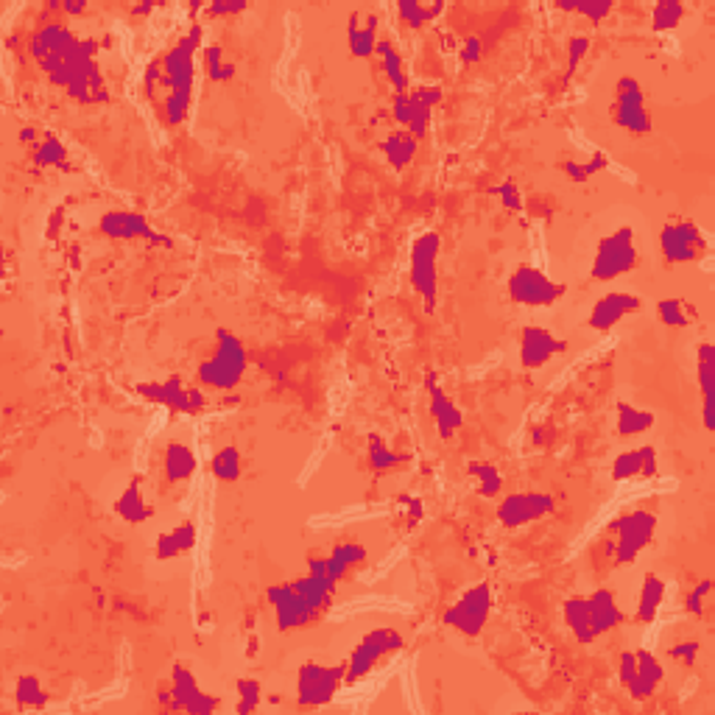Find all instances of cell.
<instances>
[{
	"label": "cell",
	"instance_id": "obj_1",
	"mask_svg": "<svg viewBox=\"0 0 715 715\" xmlns=\"http://www.w3.org/2000/svg\"><path fill=\"white\" fill-rule=\"evenodd\" d=\"M28 54L42 76L76 104L93 107L109 101L107 79L98 65V42L93 37H79L65 23L48 20L31 34Z\"/></svg>",
	"mask_w": 715,
	"mask_h": 715
},
{
	"label": "cell",
	"instance_id": "obj_2",
	"mask_svg": "<svg viewBox=\"0 0 715 715\" xmlns=\"http://www.w3.org/2000/svg\"><path fill=\"white\" fill-rule=\"evenodd\" d=\"M204 26L193 23L188 34L154 56L143 73V93L149 98L154 115L168 129H179L188 121L193 107V90H196V56L204 45Z\"/></svg>",
	"mask_w": 715,
	"mask_h": 715
},
{
	"label": "cell",
	"instance_id": "obj_3",
	"mask_svg": "<svg viewBox=\"0 0 715 715\" xmlns=\"http://www.w3.org/2000/svg\"><path fill=\"white\" fill-rule=\"evenodd\" d=\"M246 369H249V352H246V344L241 341V336H235L232 330L218 327L216 344H213L210 355L196 369V380L204 389L232 392V389L241 386Z\"/></svg>",
	"mask_w": 715,
	"mask_h": 715
},
{
	"label": "cell",
	"instance_id": "obj_4",
	"mask_svg": "<svg viewBox=\"0 0 715 715\" xmlns=\"http://www.w3.org/2000/svg\"><path fill=\"white\" fill-rule=\"evenodd\" d=\"M405 648V637L392 629V626H378L372 632H366L355 646H352L350 657L344 662V682L347 685H358L364 682L366 676L378 668L380 662H386L394 654H400Z\"/></svg>",
	"mask_w": 715,
	"mask_h": 715
},
{
	"label": "cell",
	"instance_id": "obj_5",
	"mask_svg": "<svg viewBox=\"0 0 715 715\" xmlns=\"http://www.w3.org/2000/svg\"><path fill=\"white\" fill-rule=\"evenodd\" d=\"M612 559L615 565H635L640 554L651 548L657 534V514L651 509H632L623 512L612 526Z\"/></svg>",
	"mask_w": 715,
	"mask_h": 715
},
{
	"label": "cell",
	"instance_id": "obj_6",
	"mask_svg": "<svg viewBox=\"0 0 715 715\" xmlns=\"http://www.w3.org/2000/svg\"><path fill=\"white\" fill-rule=\"evenodd\" d=\"M637 260H640V252H637L635 230L629 224H623L598 241L590 274H593L595 283H612L623 274L635 271Z\"/></svg>",
	"mask_w": 715,
	"mask_h": 715
},
{
	"label": "cell",
	"instance_id": "obj_7",
	"mask_svg": "<svg viewBox=\"0 0 715 715\" xmlns=\"http://www.w3.org/2000/svg\"><path fill=\"white\" fill-rule=\"evenodd\" d=\"M439 255H442V235L439 232H422L411 243V257H408V280L417 291L425 308H436L439 297Z\"/></svg>",
	"mask_w": 715,
	"mask_h": 715
},
{
	"label": "cell",
	"instance_id": "obj_8",
	"mask_svg": "<svg viewBox=\"0 0 715 715\" xmlns=\"http://www.w3.org/2000/svg\"><path fill=\"white\" fill-rule=\"evenodd\" d=\"M160 707L168 713H190V715H213L221 707V699L207 693L199 685L185 662H176L171 668V682L168 690L160 693Z\"/></svg>",
	"mask_w": 715,
	"mask_h": 715
},
{
	"label": "cell",
	"instance_id": "obj_9",
	"mask_svg": "<svg viewBox=\"0 0 715 715\" xmlns=\"http://www.w3.org/2000/svg\"><path fill=\"white\" fill-rule=\"evenodd\" d=\"M657 243H660V255L665 266L699 263L710 255V235L688 218L662 224Z\"/></svg>",
	"mask_w": 715,
	"mask_h": 715
},
{
	"label": "cell",
	"instance_id": "obj_10",
	"mask_svg": "<svg viewBox=\"0 0 715 715\" xmlns=\"http://www.w3.org/2000/svg\"><path fill=\"white\" fill-rule=\"evenodd\" d=\"M506 291H509V299L520 308H554L556 302L565 299L567 285L551 280L545 271L531 263H520L512 271Z\"/></svg>",
	"mask_w": 715,
	"mask_h": 715
},
{
	"label": "cell",
	"instance_id": "obj_11",
	"mask_svg": "<svg viewBox=\"0 0 715 715\" xmlns=\"http://www.w3.org/2000/svg\"><path fill=\"white\" fill-rule=\"evenodd\" d=\"M442 98H445V90L439 84H419V87H411L408 93H394V121L403 126V132L422 140L431 132L433 109L442 104Z\"/></svg>",
	"mask_w": 715,
	"mask_h": 715
},
{
	"label": "cell",
	"instance_id": "obj_12",
	"mask_svg": "<svg viewBox=\"0 0 715 715\" xmlns=\"http://www.w3.org/2000/svg\"><path fill=\"white\" fill-rule=\"evenodd\" d=\"M492 604H495L492 587L486 581H478V584H473L470 590H464L445 609L442 623H445L447 629H453V632H459L464 637H478L486 629V623H489Z\"/></svg>",
	"mask_w": 715,
	"mask_h": 715
},
{
	"label": "cell",
	"instance_id": "obj_13",
	"mask_svg": "<svg viewBox=\"0 0 715 715\" xmlns=\"http://www.w3.org/2000/svg\"><path fill=\"white\" fill-rule=\"evenodd\" d=\"M344 665H324V662H302L297 671V704L302 710H319L336 699L344 688Z\"/></svg>",
	"mask_w": 715,
	"mask_h": 715
},
{
	"label": "cell",
	"instance_id": "obj_14",
	"mask_svg": "<svg viewBox=\"0 0 715 715\" xmlns=\"http://www.w3.org/2000/svg\"><path fill=\"white\" fill-rule=\"evenodd\" d=\"M135 394H140L149 403L174 411V414H182V417H193L207 408V397L202 389L188 386L182 375H171L165 380H140L135 383Z\"/></svg>",
	"mask_w": 715,
	"mask_h": 715
},
{
	"label": "cell",
	"instance_id": "obj_15",
	"mask_svg": "<svg viewBox=\"0 0 715 715\" xmlns=\"http://www.w3.org/2000/svg\"><path fill=\"white\" fill-rule=\"evenodd\" d=\"M612 121L618 129L632 137H646L654 129L651 112H648L646 90L635 76H621L615 81V101H612Z\"/></svg>",
	"mask_w": 715,
	"mask_h": 715
},
{
	"label": "cell",
	"instance_id": "obj_16",
	"mask_svg": "<svg viewBox=\"0 0 715 715\" xmlns=\"http://www.w3.org/2000/svg\"><path fill=\"white\" fill-rule=\"evenodd\" d=\"M618 679H621L623 690H626L635 702H643V699H651V696L657 693L662 679H665V668H662V662L657 660L654 651L635 648V651H623L621 654V660H618Z\"/></svg>",
	"mask_w": 715,
	"mask_h": 715
},
{
	"label": "cell",
	"instance_id": "obj_17",
	"mask_svg": "<svg viewBox=\"0 0 715 715\" xmlns=\"http://www.w3.org/2000/svg\"><path fill=\"white\" fill-rule=\"evenodd\" d=\"M266 598L274 609V621H277L280 632H299V629H308L322 618V612L311 607L305 601V595L299 593L291 581L288 584H271L266 590Z\"/></svg>",
	"mask_w": 715,
	"mask_h": 715
},
{
	"label": "cell",
	"instance_id": "obj_18",
	"mask_svg": "<svg viewBox=\"0 0 715 715\" xmlns=\"http://www.w3.org/2000/svg\"><path fill=\"white\" fill-rule=\"evenodd\" d=\"M98 232L107 238V241H146V243H160L165 249L174 246V238L162 235L160 230H154L149 218L135 210H107L104 216L98 218Z\"/></svg>",
	"mask_w": 715,
	"mask_h": 715
},
{
	"label": "cell",
	"instance_id": "obj_19",
	"mask_svg": "<svg viewBox=\"0 0 715 715\" xmlns=\"http://www.w3.org/2000/svg\"><path fill=\"white\" fill-rule=\"evenodd\" d=\"M556 509V500L548 492H512L500 500L495 517L503 528H526L531 523H540L545 517H551Z\"/></svg>",
	"mask_w": 715,
	"mask_h": 715
},
{
	"label": "cell",
	"instance_id": "obj_20",
	"mask_svg": "<svg viewBox=\"0 0 715 715\" xmlns=\"http://www.w3.org/2000/svg\"><path fill=\"white\" fill-rule=\"evenodd\" d=\"M520 344V366L526 372H537L542 366H548L556 355L567 352V341L559 338L554 330L540 327V324H526L517 336Z\"/></svg>",
	"mask_w": 715,
	"mask_h": 715
},
{
	"label": "cell",
	"instance_id": "obj_21",
	"mask_svg": "<svg viewBox=\"0 0 715 715\" xmlns=\"http://www.w3.org/2000/svg\"><path fill=\"white\" fill-rule=\"evenodd\" d=\"M643 308V299L632 294V291H609L601 299H595V305L590 308L587 316V327L595 333H609L618 324Z\"/></svg>",
	"mask_w": 715,
	"mask_h": 715
},
{
	"label": "cell",
	"instance_id": "obj_22",
	"mask_svg": "<svg viewBox=\"0 0 715 715\" xmlns=\"http://www.w3.org/2000/svg\"><path fill=\"white\" fill-rule=\"evenodd\" d=\"M369 551L364 542H338L336 548L324 559H308V570L311 573H322L330 581H344L350 573H355L358 567L366 565Z\"/></svg>",
	"mask_w": 715,
	"mask_h": 715
},
{
	"label": "cell",
	"instance_id": "obj_23",
	"mask_svg": "<svg viewBox=\"0 0 715 715\" xmlns=\"http://www.w3.org/2000/svg\"><path fill=\"white\" fill-rule=\"evenodd\" d=\"M425 394H428V411H431L433 422H436V431L442 439H453L456 433L464 428V411H461L456 400L439 386L436 375H428L425 378Z\"/></svg>",
	"mask_w": 715,
	"mask_h": 715
},
{
	"label": "cell",
	"instance_id": "obj_24",
	"mask_svg": "<svg viewBox=\"0 0 715 715\" xmlns=\"http://www.w3.org/2000/svg\"><path fill=\"white\" fill-rule=\"evenodd\" d=\"M609 475L615 484L623 481H635V478H657L660 475V456H657V447L643 445L635 450H623L615 456Z\"/></svg>",
	"mask_w": 715,
	"mask_h": 715
},
{
	"label": "cell",
	"instance_id": "obj_25",
	"mask_svg": "<svg viewBox=\"0 0 715 715\" xmlns=\"http://www.w3.org/2000/svg\"><path fill=\"white\" fill-rule=\"evenodd\" d=\"M587 601V612H590V626H593L595 640L607 632H615L618 626L626 623V612L618 604V595L607 590V587H598L590 595H584Z\"/></svg>",
	"mask_w": 715,
	"mask_h": 715
},
{
	"label": "cell",
	"instance_id": "obj_26",
	"mask_svg": "<svg viewBox=\"0 0 715 715\" xmlns=\"http://www.w3.org/2000/svg\"><path fill=\"white\" fill-rule=\"evenodd\" d=\"M696 380L702 392L704 431H715V347L710 341L696 347Z\"/></svg>",
	"mask_w": 715,
	"mask_h": 715
},
{
	"label": "cell",
	"instance_id": "obj_27",
	"mask_svg": "<svg viewBox=\"0 0 715 715\" xmlns=\"http://www.w3.org/2000/svg\"><path fill=\"white\" fill-rule=\"evenodd\" d=\"M20 140L28 146L31 160L37 162L40 168H68V146L54 135V132H34V129H23Z\"/></svg>",
	"mask_w": 715,
	"mask_h": 715
},
{
	"label": "cell",
	"instance_id": "obj_28",
	"mask_svg": "<svg viewBox=\"0 0 715 715\" xmlns=\"http://www.w3.org/2000/svg\"><path fill=\"white\" fill-rule=\"evenodd\" d=\"M199 542V528L193 520H182L176 523L174 528H168L165 534L157 537V545H154V556L160 562H168V559H176V556L190 554Z\"/></svg>",
	"mask_w": 715,
	"mask_h": 715
},
{
	"label": "cell",
	"instance_id": "obj_29",
	"mask_svg": "<svg viewBox=\"0 0 715 715\" xmlns=\"http://www.w3.org/2000/svg\"><path fill=\"white\" fill-rule=\"evenodd\" d=\"M112 509L129 526H143V523H149L151 517H154V506L146 503V495L140 489V478H132L129 484L123 486V492L115 498Z\"/></svg>",
	"mask_w": 715,
	"mask_h": 715
},
{
	"label": "cell",
	"instance_id": "obj_30",
	"mask_svg": "<svg viewBox=\"0 0 715 715\" xmlns=\"http://www.w3.org/2000/svg\"><path fill=\"white\" fill-rule=\"evenodd\" d=\"M199 470V459L185 442H168L162 450V473L168 484H185Z\"/></svg>",
	"mask_w": 715,
	"mask_h": 715
},
{
	"label": "cell",
	"instance_id": "obj_31",
	"mask_svg": "<svg viewBox=\"0 0 715 715\" xmlns=\"http://www.w3.org/2000/svg\"><path fill=\"white\" fill-rule=\"evenodd\" d=\"M378 17L366 14V20L358 12L350 14V26H347V45H350L352 59H369L375 56L378 48Z\"/></svg>",
	"mask_w": 715,
	"mask_h": 715
},
{
	"label": "cell",
	"instance_id": "obj_32",
	"mask_svg": "<svg viewBox=\"0 0 715 715\" xmlns=\"http://www.w3.org/2000/svg\"><path fill=\"white\" fill-rule=\"evenodd\" d=\"M665 593H668V587H665V581L657 573H646L643 576L635 604V621L640 626H651V623L657 621L662 604H665Z\"/></svg>",
	"mask_w": 715,
	"mask_h": 715
},
{
	"label": "cell",
	"instance_id": "obj_33",
	"mask_svg": "<svg viewBox=\"0 0 715 715\" xmlns=\"http://www.w3.org/2000/svg\"><path fill=\"white\" fill-rule=\"evenodd\" d=\"M380 151H383V157H386V162L392 165L394 171H405L414 162V157H417L419 140L403 132V129H397V132H389L380 140Z\"/></svg>",
	"mask_w": 715,
	"mask_h": 715
},
{
	"label": "cell",
	"instance_id": "obj_34",
	"mask_svg": "<svg viewBox=\"0 0 715 715\" xmlns=\"http://www.w3.org/2000/svg\"><path fill=\"white\" fill-rule=\"evenodd\" d=\"M294 587H297L299 593L305 595V601L311 604V607H316L319 612H327L330 609V604H333V598H336V581H330L327 576H322V573H305V576H299V579L291 581Z\"/></svg>",
	"mask_w": 715,
	"mask_h": 715
},
{
	"label": "cell",
	"instance_id": "obj_35",
	"mask_svg": "<svg viewBox=\"0 0 715 715\" xmlns=\"http://www.w3.org/2000/svg\"><path fill=\"white\" fill-rule=\"evenodd\" d=\"M654 411L640 408L635 403H618L615 405V425H618V436L623 439H632L654 428Z\"/></svg>",
	"mask_w": 715,
	"mask_h": 715
},
{
	"label": "cell",
	"instance_id": "obj_36",
	"mask_svg": "<svg viewBox=\"0 0 715 715\" xmlns=\"http://www.w3.org/2000/svg\"><path fill=\"white\" fill-rule=\"evenodd\" d=\"M375 56L380 59V68H383V73H386L389 84L397 90V95L408 93V90H411V81H408V70H405L403 54H400L389 40H378Z\"/></svg>",
	"mask_w": 715,
	"mask_h": 715
},
{
	"label": "cell",
	"instance_id": "obj_37",
	"mask_svg": "<svg viewBox=\"0 0 715 715\" xmlns=\"http://www.w3.org/2000/svg\"><path fill=\"white\" fill-rule=\"evenodd\" d=\"M562 618H565L567 629L573 632V637H576L579 643H584V646L595 643L593 626H590V612H587V601H584V595H573V598H567L565 604H562Z\"/></svg>",
	"mask_w": 715,
	"mask_h": 715
},
{
	"label": "cell",
	"instance_id": "obj_38",
	"mask_svg": "<svg viewBox=\"0 0 715 715\" xmlns=\"http://www.w3.org/2000/svg\"><path fill=\"white\" fill-rule=\"evenodd\" d=\"M657 319H660L665 327H671V330H685V327H690V324L699 319V311H696V305L688 302V299L665 297L657 302Z\"/></svg>",
	"mask_w": 715,
	"mask_h": 715
},
{
	"label": "cell",
	"instance_id": "obj_39",
	"mask_svg": "<svg viewBox=\"0 0 715 715\" xmlns=\"http://www.w3.org/2000/svg\"><path fill=\"white\" fill-rule=\"evenodd\" d=\"M442 12H445V3H417V0H400V3H397V17H400V23H405V28H411V31L425 28Z\"/></svg>",
	"mask_w": 715,
	"mask_h": 715
},
{
	"label": "cell",
	"instance_id": "obj_40",
	"mask_svg": "<svg viewBox=\"0 0 715 715\" xmlns=\"http://www.w3.org/2000/svg\"><path fill=\"white\" fill-rule=\"evenodd\" d=\"M366 464L369 470L375 473H392L397 467L408 464V456L405 453H397L392 447L386 445L380 436H369V447H366Z\"/></svg>",
	"mask_w": 715,
	"mask_h": 715
},
{
	"label": "cell",
	"instance_id": "obj_41",
	"mask_svg": "<svg viewBox=\"0 0 715 715\" xmlns=\"http://www.w3.org/2000/svg\"><path fill=\"white\" fill-rule=\"evenodd\" d=\"M210 475L221 484H235L243 475V456L235 445H227L218 450L210 459Z\"/></svg>",
	"mask_w": 715,
	"mask_h": 715
},
{
	"label": "cell",
	"instance_id": "obj_42",
	"mask_svg": "<svg viewBox=\"0 0 715 715\" xmlns=\"http://www.w3.org/2000/svg\"><path fill=\"white\" fill-rule=\"evenodd\" d=\"M688 14V6L679 3V0H660L651 6V31L654 34H671L676 28L682 26Z\"/></svg>",
	"mask_w": 715,
	"mask_h": 715
},
{
	"label": "cell",
	"instance_id": "obj_43",
	"mask_svg": "<svg viewBox=\"0 0 715 715\" xmlns=\"http://www.w3.org/2000/svg\"><path fill=\"white\" fill-rule=\"evenodd\" d=\"M467 475L473 478L475 492H478L481 498H498L500 489H503V475H500L498 467L489 464V461H470V464H467Z\"/></svg>",
	"mask_w": 715,
	"mask_h": 715
},
{
	"label": "cell",
	"instance_id": "obj_44",
	"mask_svg": "<svg viewBox=\"0 0 715 715\" xmlns=\"http://www.w3.org/2000/svg\"><path fill=\"white\" fill-rule=\"evenodd\" d=\"M202 68L204 76L213 81V84H224L235 76V65L224 56V48L218 42H210L202 48Z\"/></svg>",
	"mask_w": 715,
	"mask_h": 715
},
{
	"label": "cell",
	"instance_id": "obj_45",
	"mask_svg": "<svg viewBox=\"0 0 715 715\" xmlns=\"http://www.w3.org/2000/svg\"><path fill=\"white\" fill-rule=\"evenodd\" d=\"M14 699H17V704L20 707H28V710H42L45 704H48V693H45V688H42L40 676L34 674H26L17 679V688H14Z\"/></svg>",
	"mask_w": 715,
	"mask_h": 715
},
{
	"label": "cell",
	"instance_id": "obj_46",
	"mask_svg": "<svg viewBox=\"0 0 715 715\" xmlns=\"http://www.w3.org/2000/svg\"><path fill=\"white\" fill-rule=\"evenodd\" d=\"M235 693H238V704H235L238 715L255 713L260 702H263V685L257 679H252V676H241L235 682Z\"/></svg>",
	"mask_w": 715,
	"mask_h": 715
},
{
	"label": "cell",
	"instance_id": "obj_47",
	"mask_svg": "<svg viewBox=\"0 0 715 715\" xmlns=\"http://www.w3.org/2000/svg\"><path fill=\"white\" fill-rule=\"evenodd\" d=\"M556 9L559 12H576L581 14V17H587L590 23H604L609 14H612V9H615V3H609V0H584V3H556Z\"/></svg>",
	"mask_w": 715,
	"mask_h": 715
},
{
	"label": "cell",
	"instance_id": "obj_48",
	"mask_svg": "<svg viewBox=\"0 0 715 715\" xmlns=\"http://www.w3.org/2000/svg\"><path fill=\"white\" fill-rule=\"evenodd\" d=\"M710 598H713V579L696 581L688 590V595H685V601H682V604H685V612H688V615H702L707 604H710Z\"/></svg>",
	"mask_w": 715,
	"mask_h": 715
},
{
	"label": "cell",
	"instance_id": "obj_49",
	"mask_svg": "<svg viewBox=\"0 0 715 715\" xmlns=\"http://www.w3.org/2000/svg\"><path fill=\"white\" fill-rule=\"evenodd\" d=\"M590 54V37H570L567 42V73L565 81L579 70V65L584 62V56Z\"/></svg>",
	"mask_w": 715,
	"mask_h": 715
},
{
	"label": "cell",
	"instance_id": "obj_50",
	"mask_svg": "<svg viewBox=\"0 0 715 715\" xmlns=\"http://www.w3.org/2000/svg\"><path fill=\"white\" fill-rule=\"evenodd\" d=\"M699 651H702V646L696 640H682V643H674L668 648V657L679 665H685V668H693L699 660Z\"/></svg>",
	"mask_w": 715,
	"mask_h": 715
},
{
	"label": "cell",
	"instance_id": "obj_51",
	"mask_svg": "<svg viewBox=\"0 0 715 715\" xmlns=\"http://www.w3.org/2000/svg\"><path fill=\"white\" fill-rule=\"evenodd\" d=\"M492 193L503 202V207H509V210H523V196H520V188L514 185L512 179H506V182L495 185Z\"/></svg>",
	"mask_w": 715,
	"mask_h": 715
},
{
	"label": "cell",
	"instance_id": "obj_52",
	"mask_svg": "<svg viewBox=\"0 0 715 715\" xmlns=\"http://www.w3.org/2000/svg\"><path fill=\"white\" fill-rule=\"evenodd\" d=\"M204 12L213 14V17H232V14H243L249 12V3H207Z\"/></svg>",
	"mask_w": 715,
	"mask_h": 715
},
{
	"label": "cell",
	"instance_id": "obj_53",
	"mask_svg": "<svg viewBox=\"0 0 715 715\" xmlns=\"http://www.w3.org/2000/svg\"><path fill=\"white\" fill-rule=\"evenodd\" d=\"M475 62H481V40L467 37L461 45V65H475Z\"/></svg>",
	"mask_w": 715,
	"mask_h": 715
},
{
	"label": "cell",
	"instance_id": "obj_54",
	"mask_svg": "<svg viewBox=\"0 0 715 715\" xmlns=\"http://www.w3.org/2000/svg\"><path fill=\"white\" fill-rule=\"evenodd\" d=\"M559 168H562V174H565L570 182H587V179H590V176H587V168H584V162L562 160L559 162Z\"/></svg>",
	"mask_w": 715,
	"mask_h": 715
},
{
	"label": "cell",
	"instance_id": "obj_55",
	"mask_svg": "<svg viewBox=\"0 0 715 715\" xmlns=\"http://www.w3.org/2000/svg\"><path fill=\"white\" fill-rule=\"evenodd\" d=\"M62 12L73 14V17H76V14L87 12V6H84V3H62Z\"/></svg>",
	"mask_w": 715,
	"mask_h": 715
},
{
	"label": "cell",
	"instance_id": "obj_56",
	"mask_svg": "<svg viewBox=\"0 0 715 715\" xmlns=\"http://www.w3.org/2000/svg\"><path fill=\"white\" fill-rule=\"evenodd\" d=\"M129 12L135 14V17H140V14H149V12H154V3H143V6H132Z\"/></svg>",
	"mask_w": 715,
	"mask_h": 715
}]
</instances>
